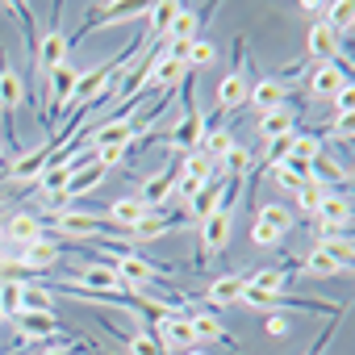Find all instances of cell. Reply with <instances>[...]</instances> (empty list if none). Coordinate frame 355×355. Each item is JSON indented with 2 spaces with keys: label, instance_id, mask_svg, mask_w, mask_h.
Listing matches in <instances>:
<instances>
[{
  "label": "cell",
  "instance_id": "obj_1",
  "mask_svg": "<svg viewBox=\"0 0 355 355\" xmlns=\"http://www.w3.org/2000/svg\"><path fill=\"white\" fill-rule=\"evenodd\" d=\"M201 138H205V113L197 109V101L189 96V105H184V117L175 121V130H171V146L175 150H197L201 146Z\"/></svg>",
  "mask_w": 355,
  "mask_h": 355
},
{
  "label": "cell",
  "instance_id": "obj_2",
  "mask_svg": "<svg viewBox=\"0 0 355 355\" xmlns=\"http://www.w3.org/2000/svg\"><path fill=\"white\" fill-rule=\"evenodd\" d=\"M243 63H247V46L239 42V67L218 84V105L222 109H239L243 101H247V88H251V80H247V71H243Z\"/></svg>",
  "mask_w": 355,
  "mask_h": 355
},
{
  "label": "cell",
  "instance_id": "obj_3",
  "mask_svg": "<svg viewBox=\"0 0 355 355\" xmlns=\"http://www.w3.org/2000/svg\"><path fill=\"white\" fill-rule=\"evenodd\" d=\"M175 197V167H167V171H159V175H146V184H142V205L150 209V214H163V205Z\"/></svg>",
  "mask_w": 355,
  "mask_h": 355
},
{
  "label": "cell",
  "instance_id": "obj_4",
  "mask_svg": "<svg viewBox=\"0 0 355 355\" xmlns=\"http://www.w3.org/2000/svg\"><path fill=\"white\" fill-rule=\"evenodd\" d=\"M113 272H117V280H121V284H134V288H146V284L159 276V268H155V263H146V259H138L134 251H121V255L113 259Z\"/></svg>",
  "mask_w": 355,
  "mask_h": 355
},
{
  "label": "cell",
  "instance_id": "obj_5",
  "mask_svg": "<svg viewBox=\"0 0 355 355\" xmlns=\"http://www.w3.org/2000/svg\"><path fill=\"white\" fill-rule=\"evenodd\" d=\"M34 63H38V71H42V80H46L55 67L67 63V38H63L59 30L42 34V38H38V55H34Z\"/></svg>",
  "mask_w": 355,
  "mask_h": 355
},
{
  "label": "cell",
  "instance_id": "obj_6",
  "mask_svg": "<svg viewBox=\"0 0 355 355\" xmlns=\"http://www.w3.org/2000/svg\"><path fill=\"white\" fill-rule=\"evenodd\" d=\"M343 84H351V80H347V71H343L338 63H318L313 76H309V92H313L318 101H334Z\"/></svg>",
  "mask_w": 355,
  "mask_h": 355
},
{
  "label": "cell",
  "instance_id": "obj_7",
  "mask_svg": "<svg viewBox=\"0 0 355 355\" xmlns=\"http://www.w3.org/2000/svg\"><path fill=\"white\" fill-rule=\"evenodd\" d=\"M46 80H51V92H46V105L63 113V109L71 105V92H76V84H80V71H76L71 63H63V67H55V71H51Z\"/></svg>",
  "mask_w": 355,
  "mask_h": 355
},
{
  "label": "cell",
  "instance_id": "obj_8",
  "mask_svg": "<svg viewBox=\"0 0 355 355\" xmlns=\"http://www.w3.org/2000/svg\"><path fill=\"white\" fill-rule=\"evenodd\" d=\"M101 214H105V222H109V226H117V230H134L142 218H150V209H146L138 197H121V201L105 205Z\"/></svg>",
  "mask_w": 355,
  "mask_h": 355
},
{
  "label": "cell",
  "instance_id": "obj_9",
  "mask_svg": "<svg viewBox=\"0 0 355 355\" xmlns=\"http://www.w3.org/2000/svg\"><path fill=\"white\" fill-rule=\"evenodd\" d=\"M284 96H288V88H284V80H255L251 88H247V101L259 109V113H272V109H284Z\"/></svg>",
  "mask_w": 355,
  "mask_h": 355
},
{
  "label": "cell",
  "instance_id": "obj_10",
  "mask_svg": "<svg viewBox=\"0 0 355 355\" xmlns=\"http://www.w3.org/2000/svg\"><path fill=\"white\" fill-rule=\"evenodd\" d=\"M55 230L67 234V239H92V234H101V222L92 214H84V209H59L55 214Z\"/></svg>",
  "mask_w": 355,
  "mask_h": 355
},
{
  "label": "cell",
  "instance_id": "obj_11",
  "mask_svg": "<svg viewBox=\"0 0 355 355\" xmlns=\"http://www.w3.org/2000/svg\"><path fill=\"white\" fill-rule=\"evenodd\" d=\"M17 263H26V268L42 272V268H51V263H59V243L42 234V239H34V243L17 247Z\"/></svg>",
  "mask_w": 355,
  "mask_h": 355
},
{
  "label": "cell",
  "instance_id": "obj_12",
  "mask_svg": "<svg viewBox=\"0 0 355 355\" xmlns=\"http://www.w3.org/2000/svg\"><path fill=\"white\" fill-rule=\"evenodd\" d=\"M309 55H313L318 63H334V59L343 55V42H338V34H334L326 21H313V30H309Z\"/></svg>",
  "mask_w": 355,
  "mask_h": 355
},
{
  "label": "cell",
  "instance_id": "obj_13",
  "mask_svg": "<svg viewBox=\"0 0 355 355\" xmlns=\"http://www.w3.org/2000/svg\"><path fill=\"white\" fill-rule=\"evenodd\" d=\"M67 288H101V293H117L121 280H117L113 263H88V268L80 272V280H71Z\"/></svg>",
  "mask_w": 355,
  "mask_h": 355
},
{
  "label": "cell",
  "instance_id": "obj_14",
  "mask_svg": "<svg viewBox=\"0 0 355 355\" xmlns=\"http://www.w3.org/2000/svg\"><path fill=\"white\" fill-rule=\"evenodd\" d=\"M17 330H21L26 347H30L38 338H55L59 334V318L55 313H17Z\"/></svg>",
  "mask_w": 355,
  "mask_h": 355
},
{
  "label": "cell",
  "instance_id": "obj_15",
  "mask_svg": "<svg viewBox=\"0 0 355 355\" xmlns=\"http://www.w3.org/2000/svg\"><path fill=\"white\" fill-rule=\"evenodd\" d=\"M226 239H230V209L218 205V209L201 222V243H205V251H222Z\"/></svg>",
  "mask_w": 355,
  "mask_h": 355
},
{
  "label": "cell",
  "instance_id": "obj_16",
  "mask_svg": "<svg viewBox=\"0 0 355 355\" xmlns=\"http://www.w3.org/2000/svg\"><path fill=\"white\" fill-rule=\"evenodd\" d=\"M51 150H55V142H46V146H38L34 155H21V159L13 163V171H9V175H13V180H17V184H26V180H38V175H42V167L51 163Z\"/></svg>",
  "mask_w": 355,
  "mask_h": 355
},
{
  "label": "cell",
  "instance_id": "obj_17",
  "mask_svg": "<svg viewBox=\"0 0 355 355\" xmlns=\"http://www.w3.org/2000/svg\"><path fill=\"white\" fill-rule=\"evenodd\" d=\"M293 121H297V113H293V109H272V113H259V138H263V142L288 138V134H293Z\"/></svg>",
  "mask_w": 355,
  "mask_h": 355
},
{
  "label": "cell",
  "instance_id": "obj_18",
  "mask_svg": "<svg viewBox=\"0 0 355 355\" xmlns=\"http://www.w3.org/2000/svg\"><path fill=\"white\" fill-rule=\"evenodd\" d=\"M21 96H26V88H21V76L5 63V55H0V109L5 113H13L17 105H21Z\"/></svg>",
  "mask_w": 355,
  "mask_h": 355
},
{
  "label": "cell",
  "instance_id": "obj_19",
  "mask_svg": "<svg viewBox=\"0 0 355 355\" xmlns=\"http://www.w3.org/2000/svg\"><path fill=\"white\" fill-rule=\"evenodd\" d=\"M130 138H134V121H130V117H113V121H105L101 130L88 134L92 150H96V146H113V142H130Z\"/></svg>",
  "mask_w": 355,
  "mask_h": 355
},
{
  "label": "cell",
  "instance_id": "obj_20",
  "mask_svg": "<svg viewBox=\"0 0 355 355\" xmlns=\"http://www.w3.org/2000/svg\"><path fill=\"white\" fill-rule=\"evenodd\" d=\"M243 288H247V276L226 272V276H218V280L209 284V301H214V305H239V301H243Z\"/></svg>",
  "mask_w": 355,
  "mask_h": 355
},
{
  "label": "cell",
  "instance_id": "obj_21",
  "mask_svg": "<svg viewBox=\"0 0 355 355\" xmlns=\"http://www.w3.org/2000/svg\"><path fill=\"white\" fill-rule=\"evenodd\" d=\"M175 13H180V5L175 0H159V5H146V26H150V38H167V30H171V21H175Z\"/></svg>",
  "mask_w": 355,
  "mask_h": 355
},
{
  "label": "cell",
  "instance_id": "obj_22",
  "mask_svg": "<svg viewBox=\"0 0 355 355\" xmlns=\"http://www.w3.org/2000/svg\"><path fill=\"white\" fill-rule=\"evenodd\" d=\"M34 239H42V218H34V214H13V218H9V243L26 247V243H34Z\"/></svg>",
  "mask_w": 355,
  "mask_h": 355
},
{
  "label": "cell",
  "instance_id": "obj_23",
  "mask_svg": "<svg viewBox=\"0 0 355 355\" xmlns=\"http://www.w3.org/2000/svg\"><path fill=\"white\" fill-rule=\"evenodd\" d=\"M197 30H201V17H197L189 5H180V13H175L167 38H171V42H197Z\"/></svg>",
  "mask_w": 355,
  "mask_h": 355
},
{
  "label": "cell",
  "instance_id": "obj_24",
  "mask_svg": "<svg viewBox=\"0 0 355 355\" xmlns=\"http://www.w3.org/2000/svg\"><path fill=\"white\" fill-rule=\"evenodd\" d=\"M230 146H234L230 130H205V138H201V146H197V150H201L205 159H214V167H218V163L230 155Z\"/></svg>",
  "mask_w": 355,
  "mask_h": 355
},
{
  "label": "cell",
  "instance_id": "obj_25",
  "mask_svg": "<svg viewBox=\"0 0 355 355\" xmlns=\"http://www.w3.org/2000/svg\"><path fill=\"white\" fill-rule=\"evenodd\" d=\"M55 309V293L38 288V284H21V313H51Z\"/></svg>",
  "mask_w": 355,
  "mask_h": 355
},
{
  "label": "cell",
  "instance_id": "obj_26",
  "mask_svg": "<svg viewBox=\"0 0 355 355\" xmlns=\"http://www.w3.org/2000/svg\"><path fill=\"white\" fill-rule=\"evenodd\" d=\"M322 21L343 38V34H351V30H355V5H351V0H338V5H330V9H326V17H322Z\"/></svg>",
  "mask_w": 355,
  "mask_h": 355
},
{
  "label": "cell",
  "instance_id": "obj_27",
  "mask_svg": "<svg viewBox=\"0 0 355 355\" xmlns=\"http://www.w3.org/2000/svg\"><path fill=\"white\" fill-rule=\"evenodd\" d=\"M293 197H297V209H305V214H313V218H318V209H322V201H326L330 193H326L318 180H305V184H301Z\"/></svg>",
  "mask_w": 355,
  "mask_h": 355
},
{
  "label": "cell",
  "instance_id": "obj_28",
  "mask_svg": "<svg viewBox=\"0 0 355 355\" xmlns=\"http://www.w3.org/2000/svg\"><path fill=\"white\" fill-rule=\"evenodd\" d=\"M180 175H193V180H201V184H209V175H214V159H205L201 150H189L184 155V163L175 167Z\"/></svg>",
  "mask_w": 355,
  "mask_h": 355
},
{
  "label": "cell",
  "instance_id": "obj_29",
  "mask_svg": "<svg viewBox=\"0 0 355 355\" xmlns=\"http://www.w3.org/2000/svg\"><path fill=\"white\" fill-rule=\"evenodd\" d=\"M318 247H322V251L343 268V272H351V263H355V247H351V239H322Z\"/></svg>",
  "mask_w": 355,
  "mask_h": 355
},
{
  "label": "cell",
  "instance_id": "obj_30",
  "mask_svg": "<svg viewBox=\"0 0 355 355\" xmlns=\"http://www.w3.org/2000/svg\"><path fill=\"white\" fill-rule=\"evenodd\" d=\"M305 272H309V276H322V280H334V276H343V268H338V263H334V259H330L322 247H313V251H309V259H305Z\"/></svg>",
  "mask_w": 355,
  "mask_h": 355
},
{
  "label": "cell",
  "instance_id": "obj_31",
  "mask_svg": "<svg viewBox=\"0 0 355 355\" xmlns=\"http://www.w3.org/2000/svg\"><path fill=\"white\" fill-rule=\"evenodd\" d=\"M171 230H180V222H163L159 214H150V218H142L130 234H134V239H163V234H171Z\"/></svg>",
  "mask_w": 355,
  "mask_h": 355
},
{
  "label": "cell",
  "instance_id": "obj_32",
  "mask_svg": "<svg viewBox=\"0 0 355 355\" xmlns=\"http://www.w3.org/2000/svg\"><path fill=\"white\" fill-rule=\"evenodd\" d=\"M255 222H263V226H272L276 234H288V230H293V209H284V205H263Z\"/></svg>",
  "mask_w": 355,
  "mask_h": 355
},
{
  "label": "cell",
  "instance_id": "obj_33",
  "mask_svg": "<svg viewBox=\"0 0 355 355\" xmlns=\"http://www.w3.org/2000/svg\"><path fill=\"white\" fill-rule=\"evenodd\" d=\"M189 322H193V338H197V343H209V338H222V334H226L214 313H193Z\"/></svg>",
  "mask_w": 355,
  "mask_h": 355
},
{
  "label": "cell",
  "instance_id": "obj_34",
  "mask_svg": "<svg viewBox=\"0 0 355 355\" xmlns=\"http://www.w3.org/2000/svg\"><path fill=\"white\" fill-rule=\"evenodd\" d=\"M214 59H218V51H214V42H201V38H197V42L189 46V63H184V67H189V71L197 76V71H201V67H209Z\"/></svg>",
  "mask_w": 355,
  "mask_h": 355
},
{
  "label": "cell",
  "instance_id": "obj_35",
  "mask_svg": "<svg viewBox=\"0 0 355 355\" xmlns=\"http://www.w3.org/2000/svg\"><path fill=\"white\" fill-rule=\"evenodd\" d=\"M247 288H255V293H280V288H284V276H280L276 268H263V272L247 276Z\"/></svg>",
  "mask_w": 355,
  "mask_h": 355
},
{
  "label": "cell",
  "instance_id": "obj_36",
  "mask_svg": "<svg viewBox=\"0 0 355 355\" xmlns=\"http://www.w3.org/2000/svg\"><path fill=\"white\" fill-rule=\"evenodd\" d=\"M0 309H5V318L21 313V280H5V284H0Z\"/></svg>",
  "mask_w": 355,
  "mask_h": 355
},
{
  "label": "cell",
  "instance_id": "obj_37",
  "mask_svg": "<svg viewBox=\"0 0 355 355\" xmlns=\"http://www.w3.org/2000/svg\"><path fill=\"white\" fill-rule=\"evenodd\" d=\"M130 355H163V343L150 334V330H138L130 338Z\"/></svg>",
  "mask_w": 355,
  "mask_h": 355
},
{
  "label": "cell",
  "instance_id": "obj_38",
  "mask_svg": "<svg viewBox=\"0 0 355 355\" xmlns=\"http://www.w3.org/2000/svg\"><path fill=\"white\" fill-rule=\"evenodd\" d=\"M293 155V134L288 138H276V142H268V155H263V167H276V163H284Z\"/></svg>",
  "mask_w": 355,
  "mask_h": 355
},
{
  "label": "cell",
  "instance_id": "obj_39",
  "mask_svg": "<svg viewBox=\"0 0 355 355\" xmlns=\"http://www.w3.org/2000/svg\"><path fill=\"white\" fill-rule=\"evenodd\" d=\"M92 159H96V163L109 171V167H117V163L125 159V142H113V146H96V150H92Z\"/></svg>",
  "mask_w": 355,
  "mask_h": 355
},
{
  "label": "cell",
  "instance_id": "obj_40",
  "mask_svg": "<svg viewBox=\"0 0 355 355\" xmlns=\"http://www.w3.org/2000/svg\"><path fill=\"white\" fill-rule=\"evenodd\" d=\"M293 155H301V159H318L322 155V146H318V138H309V134H293Z\"/></svg>",
  "mask_w": 355,
  "mask_h": 355
},
{
  "label": "cell",
  "instance_id": "obj_41",
  "mask_svg": "<svg viewBox=\"0 0 355 355\" xmlns=\"http://www.w3.org/2000/svg\"><path fill=\"white\" fill-rule=\"evenodd\" d=\"M280 239H284V234H276V230L263 226V222L251 226V243H259V247H280Z\"/></svg>",
  "mask_w": 355,
  "mask_h": 355
},
{
  "label": "cell",
  "instance_id": "obj_42",
  "mask_svg": "<svg viewBox=\"0 0 355 355\" xmlns=\"http://www.w3.org/2000/svg\"><path fill=\"white\" fill-rule=\"evenodd\" d=\"M334 105H338V113H355V88H351V84H343V88H338V96H334Z\"/></svg>",
  "mask_w": 355,
  "mask_h": 355
},
{
  "label": "cell",
  "instance_id": "obj_43",
  "mask_svg": "<svg viewBox=\"0 0 355 355\" xmlns=\"http://www.w3.org/2000/svg\"><path fill=\"white\" fill-rule=\"evenodd\" d=\"M351 130H355V113H338V121H334L338 142H351Z\"/></svg>",
  "mask_w": 355,
  "mask_h": 355
},
{
  "label": "cell",
  "instance_id": "obj_44",
  "mask_svg": "<svg viewBox=\"0 0 355 355\" xmlns=\"http://www.w3.org/2000/svg\"><path fill=\"white\" fill-rule=\"evenodd\" d=\"M268 334H272V338H284V334H288V318H280V313L268 318Z\"/></svg>",
  "mask_w": 355,
  "mask_h": 355
},
{
  "label": "cell",
  "instance_id": "obj_45",
  "mask_svg": "<svg viewBox=\"0 0 355 355\" xmlns=\"http://www.w3.org/2000/svg\"><path fill=\"white\" fill-rule=\"evenodd\" d=\"M42 355H76V343H59V347H46Z\"/></svg>",
  "mask_w": 355,
  "mask_h": 355
},
{
  "label": "cell",
  "instance_id": "obj_46",
  "mask_svg": "<svg viewBox=\"0 0 355 355\" xmlns=\"http://www.w3.org/2000/svg\"><path fill=\"white\" fill-rule=\"evenodd\" d=\"M184 355H205V351H201V347H189V351H184Z\"/></svg>",
  "mask_w": 355,
  "mask_h": 355
},
{
  "label": "cell",
  "instance_id": "obj_47",
  "mask_svg": "<svg viewBox=\"0 0 355 355\" xmlns=\"http://www.w3.org/2000/svg\"><path fill=\"white\" fill-rule=\"evenodd\" d=\"M5 322H9V318H5V309H0V326H5Z\"/></svg>",
  "mask_w": 355,
  "mask_h": 355
},
{
  "label": "cell",
  "instance_id": "obj_48",
  "mask_svg": "<svg viewBox=\"0 0 355 355\" xmlns=\"http://www.w3.org/2000/svg\"><path fill=\"white\" fill-rule=\"evenodd\" d=\"M0 159H5V142H0Z\"/></svg>",
  "mask_w": 355,
  "mask_h": 355
},
{
  "label": "cell",
  "instance_id": "obj_49",
  "mask_svg": "<svg viewBox=\"0 0 355 355\" xmlns=\"http://www.w3.org/2000/svg\"><path fill=\"white\" fill-rule=\"evenodd\" d=\"M309 355H322V347H318V351H309Z\"/></svg>",
  "mask_w": 355,
  "mask_h": 355
}]
</instances>
